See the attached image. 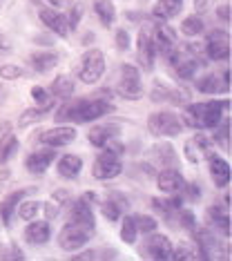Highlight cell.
I'll return each mask as SVG.
<instances>
[{
  "label": "cell",
  "mask_w": 232,
  "mask_h": 261,
  "mask_svg": "<svg viewBox=\"0 0 232 261\" xmlns=\"http://www.w3.org/2000/svg\"><path fill=\"white\" fill-rule=\"evenodd\" d=\"M114 112V105L107 100H92V98H79V100H65L56 112V121H76V123H87L96 121V118Z\"/></svg>",
  "instance_id": "cell-1"
},
{
  "label": "cell",
  "mask_w": 232,
  "mask_h": 261,
  "mask_svg": "<svg viewBox=\"0 0 232 261\" xmlns=\"http://www.w3.org/2000/svg\"><path fill=\"white\" fill-rule=\"evenodd\" d=\"M230 100H205V103H194L188 105L186 114H183V123L196 129H210L217 127L223 118V108H228Z\"/></svg>",
  "instance_id": "cell-2"
},
{
  "label": "cell",
  "mask_w": 232,
  "mask_h": 261,
  "mask_svg": "<svg viewBox=\"0 0 232 261\" xmlns=\"http://www.w3.org/2000/svg\"><path fill=\"white\" fill-rule=\"evenodd\" d=\"M168 58L178 79L188 81L196 74L199 65L203 63V47L201 45H174L168 51Z\"/></svg>",
  "instance_id": "cell-3"
},
{
  "label": "cell",
  "mask_w": 232,
  "mask_h": 261,
  "mask_svg": "<svg viewBox=\"0 0 232 261\" xmlns=\"http://www.w3.org/2000/svg\"><path fill=\"white\" fill-rule=\"evenodd\" d=\"M94 237V230H89L85 228V225H81V223H76V221H69L63 225V230H61V234H58V246L63 248V250H81L83 246H87V241Z\"/></svg>",
  "instance_id": "cell-4"
},
{
  "label": "cell",
  "mask_w": 232,
  "mask_h": 261,
  "mask_svg": "<svg viewBox=\"0 0 232 261\" xmlns=\"http://www.w3.org/2000/svg\"><path fill=\"white\" fill-rule=\"evenodd\" d=\"M118 96L127 100H139L143 96V83H141V72L130 63L121 65V79L116 83Z\"/></svg>",
  "instance_id": "cell-5"
},
{
  "label": "cell",
  "mask_w": 232,
  "mask_h": 261,
  "mask_svg": "<svg viewBox=\"0 0 232 261\" xmlns=\"http://www.w3.org/2000/svg\"><path fill=\"white\" fill-rule=\"evenodd\" d=\"M105 74V54L100 49H87L81 58L79 67V79L87 85L98 83V79Z\"/></svg>",
  "instance_id": "cell-6"
},
{
  "label": "cell",
  "mask_w": 232,
  "mask_h": 261,
  "mask_svg": "<svg viewBox=\"0 0 232 261\" xmlns=\"http://www.w3.org/2000/svg\"><path fill=\"white\" fill-rule=\"evenodd\" d=\"M147 129L154 136H178L183 129V121L174 112H154L147 118Z\"/></svg>",
  "instance_id": "cell-7"
},
{
  "label": "cell",
  "mask_w": 232,
  "mask_h": 261,
  "mask_svg": "<svg viewBox=\"0 0 232 261\" xmlns=\"http://www.w3.org/2000/svg\"><path fill=\"white\" fill-rule=\"evenodd\" d=\"M123 172V161L118 154H112V152H105L94 161V168H92V174L94 179L98 181H110V179H116L118 174Z\"/></svg>",
  "instance_id": "cell-8"
},
{
  "label": "cell",
  "mask_w": 232,
  "mask_h": 261,
  "mask_svg": "<svg viewBox=\"0 0 232 261\" xmlns=\"http://www.w3.org/2000/svg\"><path fill=\"white\" fill-rule=\"evenodd\" d=\"M203 51L210 61H228L230 58V36L228 32H219L214 29L205 36Z\"/></svg>",
  "instance_id": "cell-9"
},
{
  "label": "cell",
  "mask_w": 232,
  "mask_h": 261,
  "mask_svg": "<svg viewBox=\"0 0 232 261\" xmlns=\"http://www.w3.org/2000/svg\"><path fill=\"white\" fill-rule=\"evenodd\" d=\"M136 56H139V65L145 72H152L154 67V58H157V49H154L152 36L147 29H143L136 38Z\"/></svg>",
  "instance_id": "cell-10"
},
{
  "label": "cell",
  "mask_w": 232,
  "mask_h": 261,
  "mask_svg": "<svg viewBox=\"0 0 232 261\" xmlns=\"http://www.w3.org/2000/svg\"><path fill=\"white\" fill-rule=\"evenodd\" d=\"M38 18L45 22V27H49L56 36H67L69 34V25H67V14L58 11L56 7H43L38 14Z\"/></svg>",
  "instance_id": "cell-11"
},
{
  "label": "cell",
  "mask_w": 232,
  "mask_h": 261,
  "mask_svg": "<svg viewBox=\"0 0 232 261\" xmlns=\"http://www.w3.org/2000/svg\"><path fill=\"white\" fill-rule=\"evenodd\" d=\"M76 139V129L69 127V125H56V127H49L40 134V141L49 147H63V145H69L71 141Z\"/></svg>",
  "instance_id": "cell-12"
},
{
  "label": "cell",
  "mask_w": 232,
  "mask_h": 261,
  "mask_svg": "<svg viewBox=\"0 0 232 261\" xmlns=\"http://www.w3.org/2000/svg\"><path fill=\"white\" fill-rule=\"evenodd\" d=\"M152 43H154V49H159V51H163V54H168V51L172 49V47L176 45V34H174V29L168 27L163 20L159 22L157 27L152 29Z\"/></svg>",
  "instance_id": "cell-13"
},
{
  "label": "cell",
  "mask_w": 232,
  "mask_h": 261,
  "mask_svg": "<svg viewBox=\"0 0 232 261\" xmlns=\"http://www.w3.org/2000/svg\"><path fill=\"white\" fill-rule=\"evenodd\" d=\"M145 241V252L150 254L152 259H172V243L165 234H154Z\"/></svg>",
  "instance_id": "cell-14"
},
{
  "label": "cell",
  "mask_w": 232,
  "mask_h": 261,
  "mask_svg": "<svg viewBox=\"0 0 232 261\" xmlns=\"http://www.w3.org/2000/svg\"><path fill=\"white\" fill-rule=\"evenodd\" d=\"M69 219L76 223H81V225H85L89 230H94V225H96L94 223V212H92L89 201L85 197H81L79 201H74V203L69 205Z\"/></svg>",
  "instance_id": "cell-15"
},
{
  "label": "cell",
  "mask_w": 232,
  "mask_h": 261,
  "mask_svg": "<svg viewBox=\"0 0 232 261\" xmlns=\"http://www.w3.org/2000/svg\"><path fill=\"white\" fill-rule=\"evenodd\" d=\"M159 190L161 192H165V194H178L183 190V176H181V172H178L176 168H165L163 172L159 174Z\"/></svg>",
  "instance_id": "cell-16"
},
{
  "label": "cell",
  "mask_w": 232,
  "mask_h": 261,
  "mask_svg": "<svg viewBox=\"0 0 232 261\" xmlns=\"http://www.w3.org/2000/svg\"><path fill=\"white\" fill-rule=\"evenodd\" d=\"M121 134V127L116 125V123H98V125H94L92 129L87 132V139L92 145L96 147H103L110 139H114V136Z\"/></svg>",
  "instance_id": "cell-17"
},
{
  "label": "cell",
  "mask_w": 232,
  "mask_h": 261,
  "mask_svg": "<svg viewBox=\"0 0 232 261\" xmlns=\"http://www.w3.org/2000/svg\"><path fill=\"white\" fill-rule=\"evenodd\" d=\"M208 161H210V176L217 188H225L230 183V163L221 156H214V154H208Z\"/></svg>",
  "instance_id": "cell-18"
},
{
  "label": "cell",
  "mask_w": 232,
  "mask_h": 261,
  "mask_svg": "<svg viewBox=\"0 0 232 261\" xmlns=\"http://www.w3.org/2000/svg\"><path fill=\"white\" fill-rule=\"evenodd\" d=\"M51 237V228L47 221H34L25 228V241L32 243V246H43V243L49 241Z\"/></svg>",
  "instance_id": "cell-19"
},
{
  "label": "cell",
  "mask_w": 232,
  "mask_h": 261,
  "mask_svg": "<svg viewBox=\"0 0 232 261\" xmlns=\"http://www.w3.org/2000/svg\"><path fill=\"white\" fill-rule=\"evenodd\" d=\"M54 159H56V154H54L51 150L32 152V154L27 156V161H25V168L32 172V174H43V172L54 163Z\"/></svg>",
  "instance_id": "cell-20"
},
{
  "label": "cell",
  "mask_w": 232,
  "mask_h": 261,
  "mask_svg": "<svg viewBox=\"0 0 232 261\" xmlns=\"http://www.w3.org/2000/svg\"><path fill=\"white\" fill-rule=\"evenodd\" d=\"M210 145H212V141L208 139V136L196 134L192 141H188V143H186V156H188L192 163H199L203 154H210ZM205 159H208V156H205Z\"/></svg>",
  "instance_id": "cell-21"
},
{
  "label": "cell",
  "mask_w": 232,
  "mask_h": 261,
  "mask_svg": "<svg viewBox=\"0 0 232 261\" xmlns=\"http://www.w3.org/2000/svg\"><path fill=\"white\" fill-rule=\"evenodd\" d=\"M183 9V0H159L152 7V16L157 20H172L181 14Z\"/></svg>",
  "instance_id": "cell-22"
},
{
  "label": "cell",
  "mask_w": 232,
  "mask_h": 261,
  "mask_svg": "<svg viewBox=\"0 0 232 261\" xmlns=\"http://www.w3.org/2000/svg\"><path fill=\"white\" fill-rule=\"evenodd\" d=\"M81 170H83V159L76 156V154H63L58 159V174L65 176V179H76Z\"/></svg>",
  "instance_id": "cell-23"
},
{
  "label": "cell",
  "mask_w": 232,
  "mask_h": 261,
  "mask_svg": "<svg viewBox=\"0 0 232 261\" xmlns=\"http://www.w3.org/2000/svg\"><path fill=\"white\" fill-rule=\"evenodd\" d=\"M125 207H127V201H125L121 194H112L110 199L100 203V212H103V217L107 221H116V219H121Z\"/></svg>",
  "instance_id": "cell-24"
},
{
  "label": "cell",
  "mask_w": 232,
  "mask_h": 261,
  "mask_svg": "<svg viewBox=\"0 0 232 261\" xmlns=\"http://www.w3.org/2000/svg\"><path fill=\"white\" fill-rule=\"evenodd\" d=\"M228 83L223 81V76H217V74H205L196 81V90L203 92V94H221L223 90H228Z\"/></svg>",
  "instance_id": "cell-25"
},
{
  "label": "cell",
  "mask_w": 232,
  "mask_h": 261,
  "mask_svg": "<svg viewBox=\"0 0 232 261\" xmlns=\"http://www.w3.org/2000/svg\"><path fill=\"white\" fill-rule=\"evenodd\" d=\"M27 192H29V190H16V192H11L9 197H5L3 201H0V219H3L5 225H9L11 215H14V210L18 207V203L25 199Z\"/></svg>",
  "instance_id": "cell-26"
},
{
  "label": "cell",
  "mask_w": 232,
  "mask_h": 261,
  "mask_svg": "<svg viewBox=\"0 0 232 261\" xmlns=\"http://www.w3.org/2000/svg\"><path fill=\"white\" fill-rule=\"evenodd\" d=\"M56 65H58V56L54 51H36V54H32V67L38 74L51 72Z\"/></svg>",
  "instance_id": "cell-27"
},
{
  "label": "cell",
  "mask_w": 232,
  "mask_h": 261,
  "mask_svg": "<svg viewBox=\"0 0 232 261\" xmlns=\"http://www.w3.org/2000/svg\"><path fill=\"white\" fill-rule=\"evenodd\" d=\"M94 11L105 27H112V22L116 18V7L112 5V0H94Z\"/></svg>",
  "instance_id": "cell-28"
},
{
  "label": "cell",
  "mask_w": 232,
  "mask_h": 261,
  "mask_svg": "<svg viewBox=\"0 0 232 261\" xmlns=\"http://www.w3.org/2000/svg\"><path fill=\"white\" fill-rule=\"evenodd\" d=\"M49 92H51L56 98H61V100L69 98L71 94H74V81H71L69 76H56V79H54V83H51V90H49Z\"/></svg>",
  "instance_id": "cell-29"
},
{
  "label": "cell",
  "mask_w": 232,
  "mask_h": 261,
  "mask_svg": "<svg viewBox=\"0 0 232 261\" xmlns=\"http://www.w3.org/2000/svg\"><path fill=\"white\" fill-rule=\"evenodd\" d=\"M152 156H154V161H157V163H163L165 168H170V165L176 161V152H174V147H172L170 143L157 145V147L152 150Z\"/></svg>",
  "instance_id": "cell-30"
},
{
  "label": "cell",
  "mask_w": 232,
  "mask_h": 261,
  "mask_svg": "<svg viewBox=\"0 0 232 261\" xmlns=\"http://www.w3.org/2000/svg\"><path fill=\"white\" fill-rule=\"evenodd\" d=\"M16 152H18V139L14 134H5L0 139V163H7Z\"/></svg>",
  "instance_id": "cell-31"
},
{
  "label": "cell",
  "mask_w": 232,
  "mask_h": 261,
  "mask_svg": "<svg viewBox=\"0 0 232 261\" xmlns=\"http://www.w3.org/2000/svg\"><path fill=\"white\" fill-rule=\"evenodd\" d=\"M210 219L225 237H230V217H228V212H223L219 205H212L210 207Z\"/></svg>",
  "instance_id": "cell-32"
},
{
  "label": "cell",
  "mask_w": 232,
  "mask_h": 261,
  "mask_svg": "<svg viewBox=\"0 0 232 261\" xmlns=\"http://www.w3.org/2000/svg\"><path fill=\"white\" fill-rule=\"evenodd\" d=\"M40 205L38 201H20V205H18V217L22 219V221H32V219L40 212Z\"/></svg>",
  "instance_id": "cell-33"
},
{
  "label": "cell",
  "mask_w": 232,
  "mask_h": 261,
  "mask_svg": "<svg viewBox=\"0 0 232 261\" xmlns=\"http://www.w3.org/2000/svg\"><path fill=\"white\" fill-rule=\"evenodd\" d=\"M181 32L186 34V36H199V34L203 32V20H201V16H188L181 25Z\"/></svg>",
  "instance_id": "cell-34"
},
{
  "label": "cell",
  "mask_w": 232,
  "mask_h": 261,
  "mask_svg": "<svg viewBox=\"0 0 232 261\" xmlns=\"http://www.w3.org/2000/svg\"><path fill=\"white\" fill-rule=\"evenodd\" d=\"M45 108H29V110H25L20 114V118H18V127H27V125H32V123H36V121H40V118L45 116Z\"/></svg>",
  "instance_id": "cell-35"
},
{
  "label": "cell",
  "mask_w": 232,
  "mask_h": 261,
  "mask_svg": "<svg viewBox=\"0 0 232 261\" xmlns=\"http://www.w3.org/2000/svg\"><path fill=\"white\" fill-rule=\"evenodd\" d=\"M136 234H139V230H136L134 217H125L123 223H121V239L125 243H134L136 241Z\"/></svg>",
  "instance_id": "cell-36"
},
{
  "label": "cell",
  "mask_w": 232,
  "mask_h": 261,
  "mask_svg": "<svg viewBox=\"0 0 232 261\" xmlns=\"http://www.w3.org/2000/svg\"><path fill=\"white\" fill-rule=\"evenodd\" d=\"M134 223H136V230H139V232H145V234H150L157 230V219H152L150 215H136Z\"/></svg>",
  "instance_id": "cell-37"
},
{
  "label": "cell",
  "mask_w": 232,
  "mask_h": 261,
  "mask_svg": "<svg viewBox=\"0 0 232 261\" xmlns=\"http://www.w3.org/2000/svg\"><path fill=\"white\" fill-rule=\"evenodd\" d=\"M172 259H201V252L192 250V246L188 243H178L176 250L172 248Z\"/></svg>",
  "instance_id": "cell-38"
},
{
  "label": "cell",
  "mask_w": 232,
  "mask_h": 261,
  "mask_svg": "<svg viewBox=\"0 0 232 261\" xmlns=\"http://www.w3.org/2000/svg\"><path fill=\"white\" fill-rule=\"evenodd\" d=\"M172 103H176V105H188L190 103V90L188 87H181V85H176V87H170V98Z\"/></svg>",
  "instance_id": "cell-39"
},
{
  "label": "cell",
  "mask_w": 232,
  "mask_h": 261,
  "mask_svg": "<svg viewBox=\"0 0 232 261\" xmlns=\"http://www.w3.org/2000/svg\"><path fill=\"white\" fill-rule=\"evenodd\" d=\"M32 96H34V100L40 105V108H45V110L51 108V92L43 90V87H34V90H32Z\"/></svg>",
  "instance_id": "cell-40"
},
{
  "label": "cell",
  "mask_w": 232,
  "mask_h": 261,
  "mask_svg": "<svg viewBox=\"0 0 232 261\" xmlns=\"http://www.w3.org/2000/svg\"><path fill=\"white\" fill-rule=\"evenodd\" d=\"M0 76H3L5 81L20 79V76H22V67H18V65H3V67H0Z\"/></svg>",
  "instance_id": "cell-41"
},
{
  "label": "cell",
  "mask_w": 232,
  "mask_h": 261,
  "mask_svg": "<svg viewBox=\"0 0 232 261\" xmlns=\"http://www.w3.org/2000/svg\"><path fill=\"white\" fill-rule=\"evenodd\" d=\"M83 18V5H74L67 16V25H69V32H74L76 27H79V22Z\"/></svg>",
  "instance_id": "cell-42"
},
{
  "label": "cell",
  "mask_w": 232,
  "mask_h": 261,
  "mask_svg": "<svg viewBox=\"0 0 232 261\" xmlns=\"http://www.w3.org/2000/svg\"><path fill=\"white\" fill-rule=\"evenodd\" d=\"M214 139H217V143H219V145H225V147L230 145V121H228V118L223 121V127L219 129Z\"/></svg>",
  "instance_id": "cell-43"
},
{
  "label": "cell",
  "mask_w": 232,
  "mask_h": 261,
  "mask_svg": "<svg viewBox=\"0 0 232 261\" xmlns=\"http://www.w3.org/2000/svg\"><path fill=\"white\" fill-rule=\"evenodd\" d=\"M183 197H186L188 201H199L201 199V194H199V186L196 183H183Z\"/></svg>",
  "instance_id": "cell-44"
},
{
  "label": "cell",
  "mask_w": 232,
  "mask_h": 261,
  "mask_svg": "<svg viewBox=\"0 0 232 261\" xmlns=\"http://www.w3.org/2000/svg\"><path fill=\"white\" fill-rule=\"evenodd\" d=\"M103 150H105V152H112V154H118V156H121L125 147H123L121 141H118L116 136H114V139H110V141H107V143L103 145Z\"/></svg>",
  "instance_id": "cell-45"
},
{
  "label": "cell",
  "mask_w": 232,
  "mask_h": 261,
  "mask_svg": "<svg viewBox=\"0 0 232 261\" xmlns=\"http://www.w3.org/2000/svg\"><path fill=\"white\" fill-rule=\"evenodd\" d=\"M116 45L121 51H127L130 49V36L125 29H116Z\"/></svg>",
  "instance_id": "cell-46"
},
{
  "label": "cell",
  "mask_w": 232,
  "mask_h": 261,
  "mask_svg": "<svg viewBox=\"0 0 232 261\" xmlns=\"http://www.w3.org/2000/svg\"><path fill=\"white\" fill-rule=\"evenodd\" d=\"M181 212V225L188 230H196V221H194V215L190 210H178Z\"/></svg>",
  "instance_id": "cell-47"
},
{
  "label": "cell",
  "mask_w": 232,
  "mask_h": 261,
  "mask_svg": "<svg viewBox=\"0 0 232 261\" xmlns=\"http://www.w3.org/2000/svg\"><path fill=\"white\" fill-rule=\"evenodd\" d=\"M217 16H219V20L230 22V5H221V7L217 9Z\"/></svg>",
  "instance_id": "cell-48"
},
{
  "label": "cell",
  "mask_w": 232,
  "mask_h": 261,
  "mask_svg": "<svg viewBox=\"0 0 232 261\" xmlns=\"http://www.w3.org/2000/svg\"><path fill=\"white\" fill-rule=\"evenodd\" d=\"M32 3L40 5V7H61L63 0H32Z\"/></svg>",
  "instance_id": "cell-49"
},
{
  "label": "cell",
  "mask_w": 232,
  "mask_h": 261,
  "mask_svg": "<svg viewBox=\"0 0 232 261\" xmlns=\"http://www.w3.org/2000/svg\"><path fill=\"white\" fill-rule=\"evenodd\" d=\"M96 257H98V252H94V250H85V252L74 254V259H76V261H81V259H96Z\"/></svg>",
  "instance_id": "cell-50"
},
{
  "label": "cell",
  "mask_w": 232,
  "mask_h": 261,
  "mask_svg": "<svg viewBox=\"0 0 232 261\" xmlns=\"http://www.w3.org/2000/svg\"><path fill=\"white\" fill-rule=\"evenodd\" d=\"M54 199L58 201V203H67L69 197H67V190H58L56 194H54Z\"/></svg>",
  "instance_id": "cell-51"
},
{
  "label": "cell",
  "mask_w": 232,
  "mask_h": 261,
  "mask_svg": "<svg viewBox=\"0 0 232 261\" xmlns=\"http://www.w3.org/2000/svg\"><path fill=\"white\" fill-rule=\"evenodd\" d=\"M0 49H3V51H9V49H11V45H9V40L5 38L3 29H0Z\"/></svg>",
  "instance_id": "cell-52"
},
{
  "label": "cell",
  "mask_w": 232,
  "mask_h": 261,
  "mask_svg": "<svg viewBox=\"0 0 232 261\" xmlns=\"http://www.w3.org/2000/svg\"><path fill=\"white\" fill-rule=\"evenodd\" d=\"M45 210H47V217H49V219L58 217V207L54 205V203H47V205H45Z\"/></svg>",
  "instance_id": "cell-53"
},
{
  "label": "cell",
  "mask_w": 232,
  "mask_h": 261,
  "mask_svg": "<svg viewBox=\"0 0 232 261\" xmlns=\"http://www.w3.org/2000/svg\"><path fill=\"white\" fill-rule=\"evenodd\" d=\"M194 5H196V9H199V11H203L208 5H210V0H194Z\"/></svg>",
  "instance_id": "cell-54"
}]
</instances>
